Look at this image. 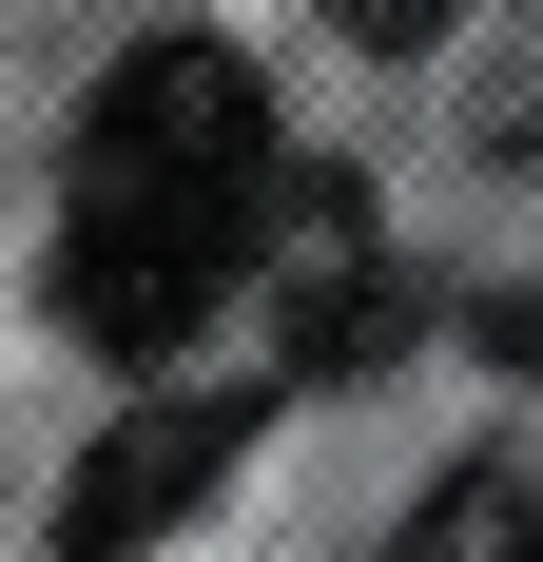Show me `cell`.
Segmentation results:
<instances>
[{"label":"cell","instance_id":"obj_1","mask_svg":"<svg viewBox=\"0 0 543 562\" xmlns=\"http://www.w3.org/2000/svg\"><path fill=\"white\" fill-rule=\"evenodd\" d=\"M291 214V156H272V98L233 40H136L78 98V214H58V311L98 349H175L253 272V233Z\"/></svg>","mask_w":543,"mask_h":562},{"label":"cell","instance_id":"obj_2","mask_svg":"<svg viewBox=\"0 0 543 562\" xmlns=\"http://www.w3.org/2000/svg\"><path fill=\"white\" fill-rule=\"evenodd\" d=\"M233 447H253V389H156V407H117L98 465L58 485V562H136L156 524L214 505V465H233Z\"/></svg>","mask_w":543,"mask_h":562},{"label":"cell","instance_id":"obj_3","mask_svg":"<svg viewBox=\"0 0 543 562\" xmlns=\"http://www.w3.org/2000/svg\"><path fill=\"white\" fill-rule=\"evenodd\" d=\"M369 330H388V272H369V194L330 175L311 214H291V349H330V369H350Z\"/></svg>","mask_w":543,"mask_h":562},{"label":"cell","instance_id":"obj_4","mask_svg":"<svg viewBox=\"0 0 543 562\" xmlns=\"http://www.w3.org/2000/svg\"><path fill=\"white\" fill-rule=\"evenodd\" d=\"M388 562H543V485H524V465H466V485L408 505V543H388Z\"/></svg>","mask_w":543,"mask_h":562},{"label":"cell","instance_id":"obj_5","mask_svg":"<svg viewBox=\"0 0 543 562\" xmlns=\"http://www.w3.org/2000/svg\"><path fill=\"white\" fill-rule=\"evenodd\" d=\"M466 0H350V40H446Z\"/></svg>","mask_w":543,"mask_h":562}]
</instances>
